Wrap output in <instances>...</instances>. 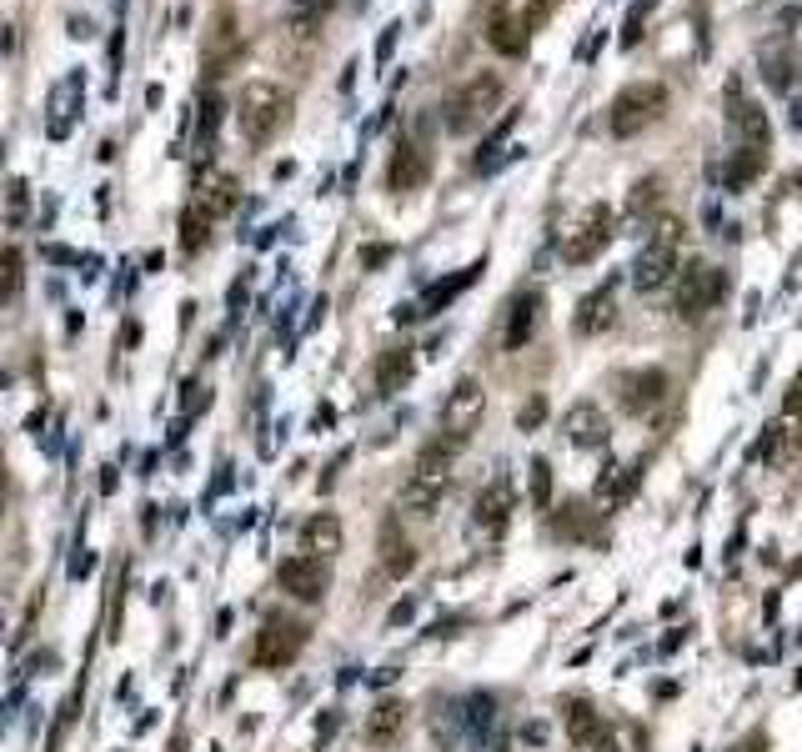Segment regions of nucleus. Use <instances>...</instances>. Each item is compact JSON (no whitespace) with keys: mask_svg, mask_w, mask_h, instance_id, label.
Listing matches in <instances>:
<instances>
[{"mask_svg":"<svg viewBox=\"0 0 802 752\" xmlns=\"http://www.w3.org/2000/svg\"><path fill=\"white\" fill-rule=\"evenodd\" d=\"M722 296H727V271L722 266H707V261L677 266V276H672V311L682 321L707 316L712 306H722Z\"/></svg>","mask_w":802,"mask_h":752,"instance_id":"20e7f679","label":"nucleus"},{"mask_svg":"<svg viewBox=\"0 0 802 752\" xmlns=\"http://www.w3.org/2000/svg\"><path fill=\"white\" fill-rule=\"evenodd\" d=\"M427 176H432V156H427V146L422 141H396V151H391V166H386V186L391 191H417V186H427Z\"/></svg>","mask_w":802,"mask_h":752,"instance_id":"4468645a","label":"nucleus"},{"mask_svg":"<svg viewBox=\"0 0 802 752\" xmlns=\"http://www.w3.org/2000/svg\"><path fill=\"white\" fill-rule=\"evenodd\" d=\"M206 231H211V211L196 201L181 211V251H201L206 246Z\"/></svg>","mask_w":802,"mask_h":752,"instance_id":"7c9ffc66","label":"nucleus"},{"mask_svg":"<svg viewBox=\"0 0 802 752\" xmlns=\"http://www.w3.org/2000/svg\"><path fill=\"white\" fill-rule=\"evenodd\" d=\"M647 11H652V0H642V6L627 16V26H622V41H627V46H637V41H642V21H647Z\"/></svg>","mask_w":802,"mask_h":752,"instance_id":"ea45409f","label":"nucleus"},{"mask_svg":"<svg viewBox=\"0 0 802 752\" xmlns=\"http://www.w3.org/2000/svg\"><path fill=\"white\" fill-rule=\"evenodd\" d=\"M477 276H482V261H477V266H467V271H457V276H447V281H437V286H427V296H422V306H417V311H422V316L447 311V306H452V301L477 281Z\"/></svg>","mask_w":802,"mask_h":752,"instance_id":"393cba45","label":"nucleus"},{"mask_svg":"<svg viewBox=\"0 0 802 752\" xmlns=\"http://www.w3.org/2000/svg\"><path fill=\"white\" fill-rule=\"evenodd\" d=\"M336 727H341V717H336V712H326V717L316 722V747H321L326 737H336Z\"/></svg>","mask_w":802,"mask_h":752,"instance_id":"79ce46f5","label":"nucleus"},{"mask_svg":"<svg viewBox=\"0 0 802 752\" xmlns=\"http://www.w3.org/2000/svg\"><path fill=\"white\" fill-rule=\"evenodd\" d=\"M542 311H547V296H542L537 286L517 291V301H512V311H507V326H502V346H507V351H522V346L537 336Z\"/></svg>","mask_w":802,"mask_h":752,"instance_id":"2eb2a0df","label":"nucleus"},{"mask_svg":"<svg viewBox=\"0 0 802 752\" xmlns=\"http://www.w3.org/2000/svg\"><path fill=\"white\" fill-rule=\"evenodd\" d=\"M667 111V86L662 81H632L612 96V136H642L647 126H657Z\"/></svg>","mask_w":802,"mask_h":752,"instance_id":"39448f33","label":"nucleus"},{"mask_svg":"<svg viewBox=\"0 0 802 752\" xmlns=\"http://www.w3.org/2000/svg\"><path fill=\"white\" fill-rule=\"evenodd\" d=\"M512 507H517V492H512V482H507V477H497V482H487V487H482V497H477V507H472V522H477L487 537H497V532H507Z\"/></svg>","mask_w":802,"mask_h":752,"instance_id":"f3484780","label":"nucleus"},{"mask_svg":"<svg viewBox=\"0 0 802 752\" xmlns=\"http://www.w3.org/2000/svg\"><path fill=\"white\" fill-rule=\"evenodd\" d=\"M542 422H547V397H532V402L517 412V427H522V432H537Z\"/></svg>","mask_w":802,"mask_h":752,"instance_id":"58836bf2","label":"nucleus"},{"mask_svg":"<svg viewBox=\"0 0 802 752\" xmlns=\"http://www.w3.org/2000/svg\"><path fill=\"white\" fill-rule=\"evenodd\" d=\"M201 126H196V136H201V146H211V136H216V126H221V101L216 96H201Z\"/></svg>","mask_w":802,"mask_h":752,"instance_id":"c9c22d12","label":"nucleus"},{"mask_svg":"<svg viewBox=\"0 0 802 752\" xmlns=\"http://www.w3.org/2000/svg\"><path fill=\"white\" fill-rule=\"evenodd\" d=\"M482 412H487V392H482V382H477V376H462V382L452 387V397L442 402V432H447V437L472 442V432H477Z\"/></svg>","mask_w":802,"mask_h":752,"instance_id":"9d476101","label":"nucleus"},{"mask_svg":"<svg viewBox=\"0 0 802 752\" xmlns=\"http://www.w3.org/2000/svg\"><path fill=\"white\" fill-rule=\"evenodd\" d=\"M291 116V96L276 86V81H246L241 101H236V121H241V136L246 141H271Z\"/></svg>","mask_w":802,"mask_h":752,"instance_id":"7ed1b4c3","label":"nucleus"},{"mask_svg":"<svg viewBox=\"0 0 802 752\" xmlns=\"http://www.w3.org/2000/svg\"><path fill=\"white\" fill-rule=\"evenodd\" d=\"M627 492H632V477H627V467H622V462H607V467H602V477H597V492H592V502H597L602 512H612V507H622V502H627Z\"/></svg>","mask_w":802,"mask_h":752,"instance_id":"c85d7f7f","label":"nucleus"},{"mask_svg":"<svg viewBox=\"0 0 802 752\" xmlns=\"http://www.w3.org/2000/svg\"><path fill=\"white\" fill-rule=\"evenodd\" d=\"M762 171H767V151H737V156H732V166H727V186L737 191V186L757 181Z\"/></svg>","mask_w":802,"mask_h":752,"instance_id":"2f4dec72","label":"nucleus"},{"mask_svg":"<svg viewBox=\"0 0 802 752\" xmlns=\"http://www.w3.org/2000/svg\"><path fill=\"white\" fill-rule=\"evenodd\" d=\"M206 402H211V392H206L201 382H191V387H186V397H181V422L201 417V412H206Z\"/></svg>","mask_w":802,"mask_h":752,"instance_id":"4c0bfd02","label":"nucleus"},{"mask_svg":"<svg viewBox=\"0 0 802 752\" xmlns=\"http://www.w3.org/2000/svg\"><path fill=\"white\" fill-rule=\"evenodd\" d=\"M457 712H462V732H467L472 742H487V732H492V722H497V697H492V692H472Z\"/></svg>","mask_w":802,"mask_h":752,"instance_id":"a878e982","label":"nucleus"},{"mask_svg":"<svg viewBox=\"0 0 802 752\" xmlns=\"http://www.w3.org/2000/svg\"><path fill=\"white\" fill-rule=\"evenodd\" d=\"M412 617H417V602H396V607H391V627L412 622Z\"/></svg>","mask_w":802,"mask_h":752,"instance_id":"37998d69","label":"nucleus"},{"mask_svg":"<svg viewBox=\"0 0 802 752\" xmlns=\"http://www.w3.org/2000/svg\"><path fill=\"white\" fill-rule=\"evenodd\" d=\"M386 261H391V246H366V251H361V266H366V271H376V266H386Z\"/></svg>","mask_w":802,"mask_h":752,"instance_id":"a19ab883","label":"nucleus"},{"mask_svg":"<svg viewBox=\"0 0 802 752\" xmlns=\"http://www.w3.org/2000/svg\"><path fill=\"white\" fill-rule=\"evenodd\" d=\"M722 106H727V136H732V146H737V151H767V146H772L767 111L742 91V76H732V81H727Z\"/></svg>","mask_w":802,"mask_h":752,"instance_id":"423d86ee","label":"nucleus"},{"mask_svg":"<svg viewBox=\"0 0 802 752\" xmlns=\"http://www.w3.org/2000/svg\"><path fill=\"white\" fill-rule=\"evenodd\" d=\"M612 321H617V281H607L592 296H582V306H577V336H597Z\"/></svg>","mask_w":802,"mask_h":752,"instance_id":"aec40b11","label":"nucleus"},{"mask_svg":"<svg viewBox=\"0 0 802 752\" xmlns=\"http://www.w3.org/2000/svg\"><path fill=\"white\" fill-rule=\"evenodd\" d=\"M341 517L336 512H316L306 527H301V552L306 557H321V562H331L336 552H341Z\"/></svg>","mask_w":802,"mask_h":752,"instance_id":"412c9836","label":"nucleus"},{"mask_svg":"<svg viewBox=\"0 0 802 752\" xmlns=\"http://www.w3.org/2000/svg\"><path fill=\"white\" fill-rule=\"evenodd\" d=\"M412 371H417L412 346H391V351H381V356H376V392H381V397H396L401 387L412 382Z\"/></svg>","mask_w":802,"mask_h":752,"instance_id":"4be33fe9","label":"nucleus"},{"mask_svg":"<svg viewBox=\"0 0 802 752\" xmlns=\"http://www.w3.org/2000/svg\"><path fill=\"white\" fill-rule=\"evenodd\" d=\"M547 497H552V467H547V457H537L532 462V502L547 512Z\"/></svg>","mask_w":802,"mask_h":752,"instance_id":"e433bc0d","label":"nucleus"},{"mask_svg":"<svg viewBox=\"0 0 802 752\" xmlns=\"http://www.w3.org/2000/svg\"><path fill=\"white\" fill-rule=\"evenodd\" d=\"M0 512H6V472H0Z\"/></svg>","mask_w":802,"mask_h":752,"instance_id":"49530a36","label":"nucleus"},{"mask_svg":"<svg viewBox=\"0 0 802 752\" xmlns=\"http://www.w3.org/2000/svg\"><path fill=\"white\" fill-rule=\"evenodd\" d=\"M81 91H86V71H71L56 91H51V116H46V131L51 141H66L76 131V116H81Z\"/></svg>","mask_w":802,"mask_h":752,"instance_id":"dca6fc26","label":"nucleus"},{"mask_svg":"<svg viewBox=\"0 0 802 752\" xmlns=\"http://www.w3.org/2000/svg\"><path fill=\"white\" fill-rule=\"evenodd\" d=\"M487 41H492V51H502V56H522L527 41H532V26H527L522 16H512V11H492Z\"/></svg>","mask_w":802,"mask_h":752,"instance_id":"b1692460","label":"nucleus"},{"mask_svg":"<svg viewBox=\"0 0 802 752\" xmlns=\"http://www.w3.org/2000/svg\"><path fill=\"white\" fill-rule=\"evenodd\" d=\"M467 442L462 437H432L422 452H417V467H412V477H407V487H401V512H412V517H432L437 507H442V497H447V487H452V462H457V452H462Z\"/></svg>","mask_w":802,"mask_h":752,"instance_id":"f257e3e1","label":"nucleus"},{"mask_svg":"<svg viewBox=\"0 0 802 752\" xmlns=\"http://www.w3.org/2000/svg\"><path fill=\"white\" fill-rule=\"evenodd\" d=\"M617 231H612V211L602 206V201H592L587 211H582V221L567 231V241H562V261L567 266H587V261H597L602 251H607V241H612Z\"/></svg>","mask_w":802,"mask_h":752,"instance_id":"1a4fd4ad","label":"nucleus"},{"mask_svg":"<svg viewBox=\"0 0 802 752\" xmlns=\"http://www.w3.org/2000/svg\"><path fill=\"white\" fill-rule=\"evenodd\" d=\"M391 46H396V26H391V31H386V36H381V46H376V56H381V61H386V56H391Z\"/></svg>","mask_w":802,"mask_h":752,"instance_id":"c03bdc74","label":"nucleus"},{"mask_svg":"<svg viewBox=\"0 0 802 752\" xmlns=\"http://www.w3.org/2000/svg\"><path fill=\"white\" fill-rule=\"evenodd\" d=\"M657 206H662V176H642V181L627 191V226L652 221V216H657Z\"/></svg>","mask_w":802,"mask_h":752,"instance_id":"cd10ccee","label":"nucleus"},{"mask_svg":"<svg viewBox=\"0 0 802 752\" xmlns=\"http://www.w3.org/2000/svg\"><path fill=\"white\" fill-rule=\"evenodd\" d=\"M677 241H682V226L677 221H657V236L632 261V286L637 291H662L677 276Z\"/></svg>","mask_w":802,"mask_h":752,"instance_id":"0eeeda50","label":"nucleus"},{"mask_svg":"<svg viewBox=\"0 0 802 752\" xmlns=\"http://www.w3.org/2000/svg\"><path fill=\"white\" fill-rule=\"evenodd\" d=\"M502 96H507L502 76H497V71H477V76H467L462 86L447 91V101H442V126H447L452 136H472V131H482V126L492 121V111H502Z\"/></svg>","mask_w":802,"mask_h":752,"instance_id":"f03ea898","label":"nucleus"},{"mask_svg":"<svg viewBox=\"0 0 802 752\" xmlns=\"http://www.w3.org/2000/svg\"><path fill=\"white\" fill-rule=\"evenodd\" d=\"M306 632L311 627L296 622V617H266V627L251 642V662L256 667H291L301 657V647H306Z\"/></svg>","mask_w":802,"mask_h":752,"instance_id":"6e6552de","label":"nucleus"},{"mask_svg":"<svg viewBox=\"0 0 802 752\" xmlns=\"http://www.w3.org/2000/svg\"><path fill=\"white\" fill-rule=\"evenodd\" d=\"M547 527H552L557 542H587V537H592V512H587L582 502H567V507H557V512L547 517Z\"/></svg>","mask_w":802,"mask_h":752,"instance_id":"bb28decb","label":"nucleus"},{"mask_svg":"<svg viewBox=\"0 0 802 752\" xmlns=\"http://www.w3.org/2000/svg\"><path fill=\"white\" fill-rule=\"evenodd\" d=\"M562 432H567V442H572V447H587V452H602V447H607V437H612L607 417H602L592 402H577V407L562 417Z\"/></svg>","mask_w":802,"mask_h":752,"instance_id":"a211bd4d","label":"nucleus"},{"mask_svg":"<svg viewBox=\"0 0 802 752\" xmlns=\"http://www.w3.org/2000/svg\"><path fill=\"white\" fill-rule=\"evenodd\" d=\"M592 752H617V742H612V732H602V737L592 742Z\"/></svg>","mask_w":802,"mask_h":752,"instance_id":"a18cd8bd","label":"nucleus"},{"mask_svg":"<svg viewBox=\"0 0 802 752\" xmlns=\"http://www.w3.org/2000/svg\"><path fill=\"white\" fill-rule=\"evenodd\" d=\"M567 732H572V742H577V747H592V742H597L607 727H602L597 707L577 697V702H567Z\"/></svg>","mask_w":802,"mask_h":752,"instance_id":"c756f323","label":"nucleus"},{"mask_svg":"<svg viewBox=\"0 0 802 752\" xmlns=\"http://www.w3.org/2000/svg\"><path fill=\"white\" fill-rule=\"evenodd\" d=\"M236 201H241V191H236V181H231V176H221L211 191H201V206H206L211 216H226Z\"/></svg>","mask_w":802,"mask_h":752,"instance_id":"72a5a7b5","label":"nucleus"},{"mask_svg":"<svg viewBox=\"0 0 802 752\" xmlns=\"http://www.w3.org/2000/svg\"><path fill=\"white\" fill-rule=\"evenodd\" d=\"M276 582H281V592H291L296 602H321L326 597V587H331V567L321 562V557H286L281 567H276Z\"/></svg>","mask_w":802,"mask_h":752,"instance_id":"f8f14e48","label":"nucleus"},{"mask_svg":"<svg viewBox=\"0 0 802 752\" xmlns=\"http://www.w3.org/2000/svg\"><path fill=\"white\" fill-rule=\"evenodd\" d=\"M401 727H407V702L401 697H381L366 717V742L371 747H391L401 737Z\"/></svg>","mask_w":802,"mask_h":752,"instance_id":"5701e85b","label":"nucleus"},{"mask_svg":"<svg viewBox=\"0 0 802 752\" xmlns=\"http://www.w3.org/2000/svg\"><path fill=\"white\" fill-rule=\"evenodd\" d=\"M412 567H417V547H412L407 532H401V522L391 517V522L381 527V572H386L391 582H401V577H412Z\"/></svg>","mask_w":802,"mask_h":752,"instance_id":"6ab92c4d","label":"nucleus"},{"mask_svg":"<svg viewBox=\"0 0 802 752\" xmlns=\"http://www.w3.org/2000/svg\"><path fill=\"white\" fill-rule=\"evenodd\" d=\"M331 6H336V0H291V26H296L301 36H311Z\"/></svg>","mask_w":802,"mask_h":752,"instance_id":"473e14b6","label":"nucleus"},{"mask_svg":"<svg viewBox=\"0 0 802 752\" xmlns=\"http://www.w3.org/2000/svg\"><path fill=\"white\" fill-rule=\"evenodd\" d=\"M667 392H672V382H667V371L662 366H642V371H627L622 376V412L627 417H647V412H657L662 402H667Z\"/></svg>","mask_w":802,"mask_h":752,"instance_id":"ddd939ff","label":"nucleus"},{"mask_svg":"<svg viewBox=\"0 0 802 752\" xmlns=\"http://www.w3.org/2000/svg\"><path fill=\"white\" fill-rule=\"evenodd\" d=\"M21 291V251H0V306Z\"/></svg>","mask_w":802,"mask_h":752,"instance_id":"f704fd0d","label":"nucleus"},{"mask_svg":"<svg viewBox=\"0 0 802 752\" xmlns=\"http://www.w3.org/2000/svg\"><path fill=\"white\" fill-rule=\"evenodd\" d=\"M757 71H762V86H767V91L787 96V91L802 81V56H797L792 36H767V41L757 46Z\"/></svg>","mask_w":802,"mask_h":752,"instance_id":"9b49d317","label":"nucleus"}]
</instances>
